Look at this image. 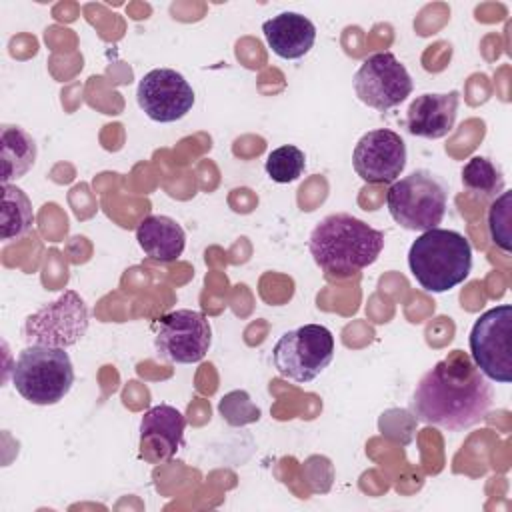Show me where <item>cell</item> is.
<instances>
[{
  "instance_id": "obj_1",
  "label": "cell",
  "mask_w": 512,
  "mask_h": 512,
  "mask_svg": "<svg viewBox=\"0 0 512 512\" xmlns=\"http://www.w3.org/2000/svg\"><path fill=\"white\" fill-rule=\"evenodd\" d=\"M492 402L490 380L468 354L454 350L418 380L410 410L424 424L460 432L484 420Z\"/></svg>"
},
{
  "instance_id": "obj_2",
  "label": "cell",
  "mask_w": 512,
  "mask_h": 512,
  "mask_svg": "<svg viewBox=\"0 0 512 512\" xmlns=\"http://www.w3.org/2000/svg\"><path fill=\"white\" fill-rule=\"evenodd\" d=\"M384 248V232L360 218L336 212L324 216L308 238L314 262L330 276L346 278L374 264Z\"/></svg>"
},
{
  "instance_id": "obj_3",
  "label": "cell",
  "mask_w": 512,
  "mask_h": 512,
  "mask_svg": "<svg viewBox=\"0 0 512 512\" xmlns=\"http://www.w3.org/2000/svg\"><path fill=\"white\" fill-rule=\"evenodd\" d=\"M408 268L428 292H448L472 270V246L464 234L446 228L422 232L408 250Z\"/></svg>"
},
{
  "instance_id": "obj_4",
  "label": "cell",
  "mask_w": 512,
  "mask_h": 512,
  "mask_svg": "<svg viewBox=\"0 0 512 512\" xmlns=\"http://www.w3.org/2000/svg\"><path fill=\"white\" fill-rule=\"evenodd\" d=\"M12 384L30 404H58L74 384V366L66 348L28 344L12 366Z\"/></svg>"
},
{
  "instance_id": "obj_5",
  "label": "cell",
  "mask_w": 512,
  "mask_h": 512,
  "mask_svg": "<svg viewBox=\"0 0 512 512\" xmlns=\"http://www.w3.org/2000/svg\"><path fill=\"white\" fill-rule=\"evenodd\" d=\"M386 206L396 224L406 230L426 232L438 228L448 208V188L430 170H414L392 182Z\"/></svg>"
},
{
  "instance_id": "obj_6",
  "label": "cell",
  "mask_w": 512,
  "mask_h": 512,
  "mask_svg": "<svg viewBox=\"0 0 512 512\" xmlns=\"http://www.w3.org/2000/svg\"><path fill=\"white\" fill-rule=\"evenodd\" d=\"M334 358V336L322 324H304L284 332L274 348L272 360L280 376L306 384L328 368Z\"/></svg>"
},
{
  "instance_id": "obj_7",
  "label": "cell",
  "mask_w": 512,
  "mask_h": 512,
  "mask_svg": "<svg viewBox=\"0 0 512 512\" xmlns=\"http://www.w3.org/2000/svg\"><path fill=\"white\" fill-rule=\"evenodd\" d=\"M512 306L500 304L476 318L468 344L476 368L492 382L512 380Z\"/></svg>"
},
{
  "instance_id": "obj_8",
  "label": "cell",
  "mask_w": 512,
  "mask_h": 512,
  "mask_svg": "<svg viewBox=\"0 0 512 512\" xmlns=\"http://www.w3.org/2000/svg\"><path fill=\"white\" fill-rule=\"evenodd\" d=\"M352 86L362 104L386 112L412 94L414 82L406 66L392 52H376L362 60Z\"/></svg>"
},
{
  "instance_id": "obj_9",
  "label": "cell",
  "mask_w": 512,
  "mask_h": 512,
  "mask_svg": "<svg viewBox=\"0 0 512 512\" xmlns=\"http://www.w3.org/2000/svg\"><path fill=\"white\" fill-rule=\"evenodd\" d=\"M212 344V326L208 318L190 308L168 312L156 322V354L174 364L200 362Z\"/></svg>"
},
{
  "instance_id": "obj_10",
  "label": "cell",
  "mask_w": 512,
  "mask_h": 512,
  "mask_svg": "<svg viewBox=\"0 0 512 512\" xmlns=\"http://www.w3.org/2000/svg\"><path fill=\"white\" fill-rule=\"evenodd\" d=\"M86 330L88 308L78 292L66 290L58 300L26 318L24 338L28 344L68 348L74 346Z\"/></svg>"
},
{
  "instance_id": "obj_11",
  "label": "cell",
  "mask_w": 512,
  "mask_h": 512,
  "mask_svg": "<svg viewBox=\"0 0 512 512\" xmlns=\"http://www.w3.org/2000/svg\"><path fill=\"white\" fill-rule=\"evenodd\" d=\"M136 102L150 120L170 124L182 120L192 110L196 96L190 82L180 72L154 68L140 78Z\"/></svg>"
},
{
  "instance_id": "obj_12",
  "label": "cell",
  "mask_w": 512,
  "mask_h": 512,
  "mask_svg": "<svg viewBox=\"0 0 512 512\" xmlns=\"http://www.w3.org/2000/svg\"><path fill=\"white\" fill-rule=\"evenodd\" d=\"M406 144L394 130L366 132L354 146V172L368 184H392L406 168Z\"/></svg>"
},
{
  "instance_id": "obj_13",
  "label": "cell",
  "mask_w": 512,
  "mask_h": 512,
  "mask_svg": "<svg viewBox=\"0 0 512 512\" xmlns=\"http://www.w3.org/2000/svg\"><path fill=\"white\" fill-rule=\"evenodd\" d=\"M184 428L186 418L178 408L152 406L140 420V456L148 462L172 460L184 444Z\"/></svg>"
},
{
  "instance_id": "obj_14",
  "label": "cell",
  "mask_w": 512,
  "mask_h": 512,
  "mask_svg": "<svg viewBox=\"0 0 512 512\" xmlns=\"http://www.w3.org/2000/svg\"><path fill=\"white\" fill-rule=\"evenodd\" d=\"M460 94L450 92H426L416 96L406 112V128L412 136L438 140L452 132L458 116Z\"/></svg>"
},
{
  "instance_id": "obj_15",
  "label": "cell",
  "mask_w": 512,
  "mask_h": 512,
  "mask_svg": "<svg viewBox=\"0 0 512 512\" xmlns=\"http://www.w3.org/2000/svg\"><path fill=\"white\" fill-rule=\"evenodd\" d=\"M270 50L284 60H298L310 52L316 40V26L300 12H280L262 24Z\"/></svg>"
},
{
  "instance_id": "obj_16",
  "label": "cell",
  "mask_w": 512,
  "mask_h": 512,
  "mask_svg": "<svg viewBox=\"0 0 512 512\" xmlns=\"http://www.w3.org/2000/svg\"><path fill=\"white\" fill-rule=\"evenodd\" d=\"M142 252L156 262H176L186 248L184 228L170 216L150 214L136 228Z\"/></svg>"
},
{
  "instance_id": "obj_17",
  "label": "cell",
  "mask_w": 512,
  "mask_h": 512,
  "mask_svg": "<svg viewBox=\"0 0 512 512\" xmlns=\"http://www.w3.org/2000/svg\"><path fill=\"white\" fill-rule=\"evenodd\" d=\"M36 140L20 126L4 124L0 130V160H2V184L22 178L36 162Z\"/></svg>"
},
{
  "instance_id": "obj_18",
  "label": "cell",
  "mask_w": 512,
  "mask_h": 512,
  "mask_svg": "<svg viewBox=\"0 0 512 512\" xmlns=\"http://www.w3.org/2000/svg\"><path fill=\"white\" fill-rule=\"evenodd\" d=\"M34 210L26 192L14 184H2L0 236L2 240H20L32 230Z\"/></svg>"
},
{
  "instance_id": "obj_19",
  "label": "cell",
  "mask_w": 512,
  "mask_h": 512,
  "mask_svg": "<svg viewBox=\"0 0 512 512\" xmlns=\"http://www.w3.org/2000/svg\"><path fill=\"white\" fill-rule=\"evenodd\" d=\"M460 178L464 190L480 200H494L506 186L500 166L486 156H472L462 166Z\"/></svg>"
},
{
  "instance_id": "obj_20",
  "label": "cell",
  "mask_w": 512,
  "mask_h": 512,
  "mask_svg": "<svg viewBox=\"0 0 512 512\" xmlns=\"http://www.w3.org/2000/svg\"><path fill=\"white\" fill-rule=\"evenodd\" d=\"M306 168L304 152L294 144H284L266 156L264 170L276 184H290L302 176Z\"/></svg>"
},
{
  "instance_id": "obj_21",
  "label": "cell",
  "mask_w": 512,
  "mask_h": 512,
  "mask_svg": "<svg viewBox=\"0 0 512 512\" xmlns=\"http://www.w3.org/2000/svg\"><path fill=\"white\" fill-rule=\"evenodd\" d=\"M490 240L506 254L512 250V192L502 190L488 210Z\"/></svg>"
},
{
  "instance_id": "obj_22",
  "label": "cell",
  "mask_w": 512,
  "mask_h": 512,
  "mask_svg": "<svg viewBox=\"0 0 512 512\" xmlns=\"http://www.w3.org/2000/svg\"><path fill=\"white\" fill-rule=\"evenodd\" d=\"M218 410L230 426H246L260 420V408L250 400L246 390H232L224 394Z\"/></svg>"
}]
</instances>
